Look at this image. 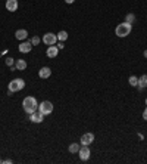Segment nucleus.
Returning a JSON list of instances; mask_svg holds the SVG:
<instances>
[{
  "label": "nucleus",
  "instance_id": "5",
  "mask_svg": "<svg viewBox=\"0 0 147 164\" xmlns=\"http://www.w3.org/2000/svg\"><path fill=\"white\" fill-rule=\"evenodd\" d=\"M78 154H79V158H81L82 161H87L91 155V151H90V148H88V145H82V146L79 148Z\"/></svg>",
  "mask_w": 147,
  "mask_h": 164
},
{
  "label": "nucleus",
  "instance_id": "6",
  "mask_svg": "<svg viewBox=\"0 0 147 164\" xmlns=\"http://www.w3.org/2000/svg\"><path fill=\"white\" fill-rule=\"evenodd\" d=\"M57 42V36L53 33H46L43 36V43L47 44V46H52V44H56Z\"/></svg>",
  "mask_w": 147,
  "mask_h": 164
},
{
  "label": "nucleus",
  "instance_id": "19",
  "mask_svg": "<svg viewBox=\"0 0 147 164\" xmlns=\"http://www.w3.org/2000/svg\"><path fill=\"white\" fill-rule=\"evenodd\" d=\"M134 21H136V15H134V13H128V15H126V18H125V22L133 24Z\"/></svg>",
  "mask_w": 147,
  "mask_h": 164
},
{
  "label": "nucleus",
  "instance_id": "4",
  "mask_svg": "<svg viewBox=\"0 0 147 164\" xmlns=\"http://www.w3.org/2000/svg\"><path fill=\"white\" fill-rule=\"evenodd\" d=\"M38 111L43 112L44 115H49V114L53 112V104H52L50 101H43V102L38 105Z\"/></svg>",
  "mask_w": 147,
  "mask_h": 164
},
{
  "label": "nucleus",
  "instance_id": "20",
  "mask_svg": "<svg viewBox=\"0 0 147 164\" xmlns=\"http://www.w3.org/2000/svg\"><path fill=\"white\" fill-rule=\"evenodd\" d=\"M31 43H33V46H38V44L41 43V40H40V37H38V36H35V37L31 39Z\"/></svg>",
  "mask_w": 147,
  "mask_h": 164
},
{
  "label": "nucleus",
  "instance_id": "22",
  "mask_svg": "<svg viewBox=\"0 0 147 164\" xmlns=\"http://www.w3.org/2000/svg\"><path fill=\"white\" fill-rule=\"evenodd\" d=\"M56 46H57V49H63V47H65V46H63V42H59Z\"/></svg>",
  "mask_w": 147,
  "mask_h": 164
},
{
  "label": "nucleus",
  "instance_id": "27",
  "mask_svg": "<svg viewBox=\"0 0 147 164\" xmlns=\"http://www.w3.org/2000/svg\"><path fill=\"white\" fill-rule=\"evenodd\" d=\"M146 107H147V98H146Z\"/></svg>",
  "mask_w": 147,
  "mask_h": 164
},
{
  "label": "nucleus",
  "instance_id": "28",
  "mask_svg": "<svg viewBox=\"0 0 147 164\" xmlns=\"http://www.w3.org/2000/svg\"><path fill=\"white\" fill-rule=\"evenodd\" d=\"M0 163H2V160H0Z\"/></svg>",
  "mask_w": 147,
  "mask_h": 164
},
{
  "label": "nucleus",
  "instance_id": "24",
  "mask_svg": "<svg viewBox=\"0 0 147 164\" xmlns=\"http://www.w3.org/2000/svg\"><path fill=\"white\" fill-rule=\"evenodd\" d=\"M65 2H66V3H68V5H72V3H74V2H75V0H65Z\"/></svg>",
  "mask_w": 147,
  "mask_h": 164
},
{
  "label": "nucleus",
  "instance_id": "23",
  "mask_svg": "<svg viewBox=\"0 0 147 164\" xmlns=\"http://www.w3.org/2000/svg\"><path fill=\"white\" fill-rule=\"evenodd\" d=\"M143 118H144V120L147 121V108L144 109V111H143Z\"/></svg>",
  "mask_w": 147,
  "mask_h": 164
},
{
  "label": "nucleus",
  "instance_id": "16",
  "mask_svg": "<svg viewBox=\"0 0 147 164\" xmlns=\"http://www.w3.org/2000/svg\"><path fill=\"white\" fill-rule=\"evenodd\" d=\"M56 36H57V40H59V42H65V40L68 39V33H66L65 30H62V31H59V33H57Z\"/></svg>",
  "mask_w": 147,
  "mask_h": 164
},
{
  "label": "nucleus",
  "instance_id": "12",
  "mask_svg": "<svg viewBox=\"0 0 147 164\" xmlns=\"http://www.w3.org/2000/svg\"><path fill=\"white\" fill-rule=\"evenodd\" d=\"M50 76H52V70H50L49 67H43V68L38 71V77L43 78V80H44V78H49Z\"/></svg>",
  "mask_w": 147,
  "mask_h": 164
},
{
  "label": "nucleus",
  "instance_id": "7",
  "mask_svg": "<svg viewBox=\"0 0 147 164\" xmlns=\"http://www.w3.org/2000/svg\"><path fill=\"white\" fill-rule=\"evenodd\" d=\"M33 47H34V46L31 43V40H30V42H28V40H27V42L24 40L22 43L19 44V52H21V53H30V52L33 50Z\"/></svg>",
  "mask_w": 147,
  "mask_h": 164
},
{
  "label": "nucleus",
  "instance_id": "25",
  "mask_svg": "<svg viewBox=\"0 0 147 164\" xmlns=\"http://www.w3.org/2000/svg\"><path fill=\"white\" fill-rule=\"evenodd\" d=\"M3 163H6V164H11V163H12V160H9V158H8V160H5Z\"/></svg>",
  "mask_w": 147,
  "mask_h": 164
},
{
  "label": "nucleus",
  "instance_id": "18",
  "mask_svg": "<svg viewBox=\"0 0 147 164\" xmlns=\"http://www.w3.org/2000/svg\"><path fill=\"white\" fill-rule=\"evenodd\" d=\"M128 83H129L133 87H137V86H138V78H137L136 76H131L128 78Z\"/></svg>",
  "mask_w": 147,
  "mask_h": 164
},
{
  "label": "nucleus",
  "instance_id": "9",
  "mask_svg": "<svg viewBox=\"0 0 147 164\" xmlns=\"http://www.w3.org/2000/svg\"><path fill=\"white\" fill-rule=\"evenodd\" d=\"M79 142H81V145H88V146H90L91 143L94 142V135H93V133H85V135H82Z\"/></svg>",
  "mask_w": 147,
  "mask_h": 164
},
{
  "label": "nucleus",
  "instance_id": "8",
  "mask_svg": "<svg viewBox=\"0 0 147 164\" xmlns=\"http://www.w3.org/2000/svg\"><path fill=\"white\" fill-rule=\"evenodd\" d=\"M30 120L33 121V123H43V120H44V114L40 112V111L37 109V111H34L33 114H30Z\"/></svg>",
  "mask_w": 147,
  "mask_h": 164
},
{
  "label": "nucleus",
  "instance_id": "10",
  "mask_svg": "<svg viewBox=\"0 0 147 164\" xmlns=\"http://www.w3.org/2000/svg\"><path fill=\"white\" fill-rule=\"evenodd\" d=\"M57 53H59V49H57L56 44L49 46V47H47V50H46V55H47L49 58H56Z\"/></svg>",
  "mask_w": 147,
  "mask_h": 164
},
{
  "label": "nucleus",
  "instance_id": "15",
  "mask_svg": "<svg viewBox=\"0 0 147 164\" xmlns=\"http://www.w3.org/2000/svg\"><path fill=\"white\" fill-rule=\"evenodd\" d=\"M15 67H16L18 71H24V70H27V61H24V59H18V61L15 62Z\"/></svg>",
  "mask_w": 147,
  "mask_h": 164
},
{
  "label": "nucleus",
  "instance_id": "13",
  "mask_svg": "<svg viewBox=\"0 0 147 164\" xmlns=\"http://www.w3.org/2000/svg\"><path fill=\"white\" fill-rule=\"evenodd\" d=\"M6 9L9 12H15L18 9V0H6Z\"/></svg>",
  "mask_w": 147,
  "mask_h": 164
},
{
  "label": "nucleus",
  "instance_id": "17",
  "mask_svg": "<svg viewBox=\"0 0 147 164\" xmlns=\"http://www.w3.org/2000/svg\"><path fill=\"white\" fill-rule=\"evenodd\" d=\"M79 148H81V146H79L78 143H71V145H69V152L71 154H77L79 151Z\"/></svg>",
  "mask_w": 147,
  "mask_h": 164
},
{
  "label": "nucleus",
  "instance_id": "1",
  "mask_svg": "<svg viewBox=\"0 0 147 164\" xmlns=\"http://www.w3.org/2000/svg\"><path fill=\"white\" fill-rule=\"evenodd\" d=\"M22 107H24V111L30 115V114H33L34 111L38 109V102H37V99L34 96H27L22 101Z\"/></svg>",
  "mask_w": 147,
  "mask_h": 164
},
{
  "label": "nucleus",
  "instance_id": "2",
  "mask_svg": "<svg viewBox=\"0 0 147 164\" xmlns=\"http://www.w3.org/2000/svg\"><path fill=\"white\" fill-rule=\"evenodd\" d=\"M131 31H133V24H129V22L118 24V27L115 28V34L118 37H126V36H129Z\"/></svg>",
  "mask_w": 147,
  "mask_h": 164
},
{
  "label": "nucleus",
  "instance_id": "26",
  "mask_svg": "<svg viewBox=\"0 0 147 164\" xmlns=\"http://www.w3.org/2000/svg\"><path fill=\"white\" fill-rule=\"evenodd\" d=\"M144 58H147V50H144Z\"/></svg>",
  "mask_w": 147,
  "mask_h": 164
},
{
  "label": "nucleus",
  "instance_id": "3",
  "mask_svg": "<svg viewBox=\"0 0 147 164\" xmlns=\"http://www.w3.org/2000/svg\"><path fill=\"white\" fill-rule=\"evenodd\" d=\"M24 87H25V81H24L22 78H15V80H12L11 83H9V92H12V93L19 92Z\"/></svg>",
  "mask_w": 147,
  "mask_h": 164
},
{
  "label": "nucleus",
  "instance_id": "14",
  "mask_svg": "<svg viewBox=\"0 0 147 164\" xmlns=\"http://www.w3.org/2000/svg\"><path fill=\"white\" fill-rule=\"evenodd\" d=\"M138 90H143L144 87H147V74H144V76H141L140 78H138Z\"/></svg>",
  "mask_w": 147,
  "mask_h": 164
},
{
  "label": "nucleus",
  "instance_id": "21",
  "mask_svg": "<svg viewBox=\"0 0 147 164\" xmlns=\"http://www.w3.org/2000/svg\"><path fill=\"white\" fill-rule=\"evenodd\" d=\"M5 62H6V65H8V67L15 65V59H13V58H6V61H5Z\"/></svg>",
  "mask_w": 147,
  "mask_h": 164
},
{
  "label": "nucleus",
  "instance_id": "11",
  "mask_svg": "<svg viewBox=\"0 0 147 164\" xmlns=\"http://www.w3.org/2000/svg\"><path fill=\"white\" fill-rule=\"evenodd\" d=\"M15 37L18 39V40H27V37H28V31L25 30V28H19V30H16V33H15Z\"/></svg>",
  "mask_w": 147,
  "mask_h": 164
}]
</instances>
